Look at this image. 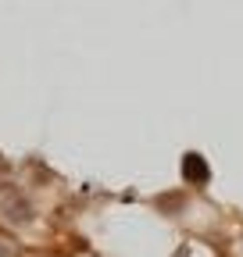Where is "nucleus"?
<instances>
[{
    "label": "nucleus",
    "mask_w": 243,
    "mask_h": 257,
    "mask_svg": "<svg viewBox=\"0 0 243 257\" xmlns=\"http://www.w3.org/2000/svg\"><path fill=\"white\" fill-rule=\"evenodd\" d=\"M179 172H182V182H186L190 189L211 186V165H207V157H204L200 150H186V154H182Z\"/></svg>",
    "instance_id": "obj_2"
},
{
    "label": "nucleus",
    "mask_w": 243,
    "mask_h": 257,
    "mask_svg": "<svg viewBox=\"0 0 243 257\" xmlns=\"http://www.w3.org/2000/svg\"><path fill=\"white\" fill-rule=\"evenodd\" d=\"M0 218L4 221H11V225H29L36 218V211H33V204L25 200V193H18V189H4L0 193Z\"/></svg>",
    "instance_id": "obj_1"
},
{
    "label": "nucleus",
    "mask_w": 243,
    "mask_h": 257,
    "mask_svg": "<svg viewBox=\"0 0 243 257\" xmlns=\"http://www.w3.org/2000/svg\"><path fill=\"white\" fill-rule=\"evenodd\" d=\"M239 257H243V246H239Z\"/></svg>",
    "instance_id": "obj_5"
},
{
    "label": "nucleus",
    "mask_w": 243,
    "mask_h": 257,
    "mask_svg": "<svg viewBox=\"0 0 243 257\" xmlns=\"http://www.w3.org/2000/svg\"><path fill=\"white\" fill-rule=\"evenodd\" d=\"M11 253H15V250H11V246H8L4 239H0V257H11Z\"/></svg>",
    "instance_id": "obj_4"
},
{
    "label": "nucleus",
    "mask_w": 243,
    "mask_h": 257,
    "mask_svg": "<svg viewBox=\"0 0 243 257\" xmlns=\"http://www.w3.org/2000/svg\"><path fill=\"white\" fill-rule=\"evenodd\" d=\"M154 204L168 214H182V207H186V193L175 189V193H161V197H154Z\"/></svg>",
    "instance_id": "obj_3"
}]
</instances>
